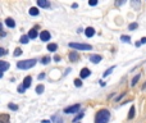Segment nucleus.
Here are the masks:
<instances>
[{"instance_id": "25", "label": "nucleus", "mask_w": 146, "mask_h": 123, "mask_svg": "<svg viewBox=\"0 0 146 123\" xmlns=\"http://www.w3.org/2000/svg\"><path fill=\"white\" fill-rule=\"evenodd\" d=\"M28 40H30V37H28V36H22L19 41H21L22 44H27V43H28Z\"/></svg>"}, {"instance_id": "18", "label": "nucleus", "mask_w": 146, "mask_h": 123, "mask_svg": "<svg viewBox=\"0 0 146 123\" xmlns=\"http://www.w3.org/2000/svg\"><path fill=\"white\" fill-rule=\"evenodd\" d=\"M140 77H141V74H136L133 78H132V82H131V86H136L137 85V82H139V80H140Z\"/></svg>"}, {"instance_id": "10", "label": "nucleus", "mask_w": 146, "mask_h": 123, "mask_svg": "<svg viewBox=\"0 0 146 123\" xmlns=\"http://www.w3.org/2000/svg\"><path fill=\"white\" fill-rule=\"evenodd\" d=\"M37 5L40 8H50V3L46 0H37Z\"/></svg>"}, {"instance_id": "3", "label": "nucleus", "mask_w": 146, "mask_h": 123, "mask_svg": "<svg viewBox=\"0 0 146 123\" xmlns=\"http://www.w3.org/2000/svg\"><path fill=\"white\" fill-rule=\"evenodd\" d=\"M68 46L72 49H76V50H91L92 49V46L88 45V44H80V43H69Z\"/></svg>"}, {"instance_id": "33", "label": "nucleus", "mask_w": 146, "mask_h": 123, "mask_svg": "<svg viewBox=\"0 0 146 123\" xmlns=\"http://www.w3.org/2000/svg\"><path fill=\"white\" fill-rule=\"evenodd\" d=\"M44 78H45V73H41V74H38V80H44Z\"/></svg>"}, {"instance_id": "11", "label": "nucleus", "mask_w": 146, "mask_h": 123, "mask_svg": "<svg viewBox=\"0 0 146 123\" xmlns=\"http://www.w3.org/2000/svg\"><path fill=\"white\" fill-rule=\"evenodd\" d=\"M78 59H80V55H78L77 51H72V53L69 54V61L71 62H77Z\"/></svg>"}, {"instance_id": "5", "label": "nucleus", "mask_w": 146, "mask_h": 123, "mask_svg": "<svg viewBox=\"0 0 146 123\" xmlns=\"http://www.w3.org/2000/svg\"><path fill=\"white\" fill-rule=\"evenodd\" d=\"M90 74H91V70L88 69V68H82V69H81V72H80V77H81V80L90 77Z\"/></svg>"}, {"instance_id": "7", "label": "nucleus", "mask_w": 146, "mask_h": 123, "mask_svg": "<svg viewBox=\"0 0 146 123\" xmlns=\"http://www.w3.org/2000/svg\"><path fill=\"white\" fill-rule=\"evenodd\" d=\"M0 64H1V69H0V72H1V73H0V77H3L4 72L8 69V68H9V63L5 62V61H1V62H0Z\"/></svg>"}, {"instance_id": "12", "label": "nucleus", "mask_w": 146, "mask_h": 123, "mask_svg": "<svg viewBox=\"0 0 146 123\" xmlns=\"http://www.w3.org/2000/svg\"><path fill=\"white\" fill-rule=\"evenodd\" d=\"M85 35L87 36V37H92V36L95 35V30H94L92 27H87L85 31Z\"/></svg>"}, {"instance_id": "24", "label": "nucleus", "mask_w": 146, "mask_h": 123, "mask_svg": "<svg viewBox=\"0 0 146 123\" xmlns=\"http://www.w3.org/2000/svg\"><path fill=\"white\" fill-rule=\"evenodd\" d=\"M114 68H115V67H114V65H113V67H110V68H108V69H106V72L104 73L103 76H104V77H106V76H109V74H110V73L114 70Z\"/></svg>"}, {"instance_id": "29", "label": "nucleus", "mask_w": 146, "mask_h": 123, "mask_svg": "<svg viewBox=\"0 0 146 123\" xmlns=\"http://www.w3.org/2000/svg\"><path fill=\"white\" fill-rule=\"evenodd\" d=\"M8 108L12 109V110H18V105H15V104H12V103L8 105Z\"/></svg>"}, {"instance_id": "17", "label": "nucleus", "mask_w": 146, "mask_h": 123, "mask_svg": "<svg viewBox=\"0 0 146 123\" xmlns=\"http://www.w3.org/2000/svg\"><path fill=\"white\" fill-rule=\"evenodd\" d=\"M51 121H53L54 123H63V118L59 116H53L51 117Z\"/></svg>"}, {"instance_id": "21", "label": "nucleus", "mask_w": 146, "mask_h": 123, "mask_svg": "<svg viewBox=\"0 0 146 123\" xmlns=\"http://www.w3.org/2000/svg\"><path fill=\"white\" fill-rule=\"evenodd\" d=\"M135 106H131V109H129V113H128V119H132L135 117Z\"/></svg>"}, {"instance_id": "26", "label": "nucleus", "mask_w": 146, "mask_h": 123, "mask_svg": "<svg viewBox=\"0 0 146 123\" xmlns=\"http://www.w3.org/2000/svg\"><path fill=\"white\" fill-rule=\"evenodd\" d=\"M121 40L124 41V43H129V41H131V37H129V36H127V35H123L121 37Z\"/></svg>"}, {"instance_id": "6", "label": "nucleus", "mask_w": 146, "mask_h": 123, "mask_svg": "<svg viewBox=\"0 0 146 123\" xmlns=\"http://www.w3.org/2000/svg\"><path fill=\"white\" fill-rule=\"evenodd\" d=\"M50 37H51V35H50L49 31H41V33H40L41 41H49L50 40Z\"/></svg>"}, {"instance_id": "22", "label": "nucleus", "mask_w": 146, "mask_h": 123, "mask_svg": "<svg viewBox=\"0 0 146 123\" xmlns=\"http://www.w3.org/2000/svg\"><path fill=\"white\" fill-rule=\"evenodd\" d=\"M51 61V58L50 57H44L42 59H41V63H42L44 65H46V64H49V62Z\"/></svg>"}, {"instance_id": "32", "label": "nucleus", "mask_w": 146, "mask_h": 123, "mask_svg": "<svg viewBox=\"0 0 146 123\" xmlns=\"http://www.w3.org/2000/svg\"><path fill=\"white\" fill-rule=\"evenodd\" d=\"M5 54H7V50L4 48H1L0 49V55H5Z\"/></svg>"}, {"instance_id": "9", "label": "nucleus", "mask_w": 146, "mask_h": 123, "mask_svg": "<svg viewBox=\"0 0 146 123\" xmlns=\"http://www.w3.org/2000/svg\"><path fill=\"white\" fill-rule=\"evenodd\" d=\"M31 82H32V77H31V76H27V77H25L22 85L25 86V88H28L31 86Z\"/></svg>"}, {"instance_id": "34", "label": "nucleus", "mask_w": 146, "mask_h": 123, "mask_svg": "<svg viewBox=\"0 0 146 123\" xmlns=\"http://www.w3.org/2000/svg\"><path fill=\"white\" fill-rule=\"evenodd\" d=\"M88 4H90L91 7H94V5H96V4H98V1H92V0H90V1H88Z\"/></svg>"}, {"instance_id": "15", "label": "nucleus", "mask_w": 146, "mask_h": 123, "mask_svg": "<svg viewBox=\"0 0 146 123\" xmlns=\"http://www.w3.org/2000/svg\"><path fill=\"white\" fill-rule=\"evenodd\" d=\"M28 13H30L31 15H35V17H36V15H38V13H40V12H38V9L36 7H32V8H30Z\"/></svg>"}, {"instance_id": "20", "label": "nucleus", "mask_w": 146, "mask_h": 123, "mask_svg": "<svg viewBox=\"0 0 146 123\" xmlns=\"http://www.w3.org/2000/svg\"><path fill=\"white\" fill-rule=\"evenodd\" d=\"M83 117H85V113H80V114H78V116H76L74 118H73V122H74V123H77L78 121H80V119H82Z\"/></svg>"}, {"instance_id": "37", "label": "nucleus", "mask_w": 146, "mask_h": 123, "mask_svg": "<svg viewBox=\"0 0 146 123\" xmlns=\"http://www.w3.org/2000/svg\"><path fill=\"white\" fill-rule=\"evenodd\" d=\"M123 95H124V92H123V94H122V95H119V96H118V98H117V100H121V99H122V98H123Z\"/></svg>"}, {"instance_id": "23", "label": "nucleus", "mask_w": 146, "mask_h": 123, "mask_svg": "<svg viewBox=\"0 0 146 123\" xmlns=\"http://www.w3.org/2000/svg\"><path fill=\"white\" fill-rule=\"evenodd\" d=\"M44 90H45V87H44V85H38L37 87H36V92L37 94H42Z\"/></svg>"}, {"instance_id": "36", "label": "nucleus", "mask_w": 146, "mask_h": 123, "mask_svg": "<svg viewBox=\"0 0 146 123\" xmlns=\"http://www.w3.org/2000/svg\"><path fill=\"white\" fill-rule=\"evenodd\" d=\"M140 44H146V37H142L141 39V43H140Z\"/></svg>"}, {"instance_id": "14", "label": "nucleus", "mask_w": 146, "mask_h": 123, "mask_svg": "<svg viewBox=\"0 0 146 123\" xmlns=\"http://www.w3.org/2000/svg\"><path fill=\"white\" fill-rule=\"evenodd\" d=\"M37 35H38V33H37V30H36V28H32V30H30V32H28V37H30V39H36V37H37Z\"/></svg>"}, {"instance_id": "4", "label": "nucleus", "mask_w": 146, "mask_h": 123, "mask_svg": "<svg viewBox=\"0 0 146 123\" xmlns=\"http://www.w3.org/2000/svg\"><path fill=\"white\" fill-rule=\"evenodd\" d=\"M80 109H81L80 104H74V105L67 106V108L63 110V113H66V114H74V113H78V110H80Z\"/></svg>"}, {"instance_id": "8", "label": "nucleus", "mask_w": 146, "mask_h": 123, "mask_svg": "<svg viewBox=\"0 0 146 123\" xmlns=\"http://www.w3.org/2000/svg\"><path fill=\"white\" fill-rule=\"evenodd\" d=\"M101 59H103V58H101V55H96V54H94V55L90 57V62L94 63V64H98V63H100Z\"/></svg>"}, {"instance_id": "2", "label": "nucleus", "mask_w": 146, "mask_h": 123, "mask_svg": "<svg viewBox=\"0 0 146 123\" xmlns=\"http://www.w3.org/2000/svg\"><path fill=\"white\" fill-rule=\"evenodd\" d=\"M37 61L36 59H26V61L17 62V68L19 69H31L32 67H35Z\"/></svg>"}, {"instance_id": "16", "label": "nucleus", "mask_w": 146, "mask_h": 123, "mask_svg": "<svg viewBox=\"0 0 146 123\" xmlns=\"http://www.w3.org/2000/svg\"><path fill=\"white\" fill-rule=\"evenodd\" d=\"M0 123H9V116H8V114H1V117H0Z\"/></svg>"}, {"instance_id": "27", "label": "nucleus", "mask_w": 146, "mask_h": 123, "mask_svg": "<svg viewBox=\"0 0 146 123\" xmlns=\"http://www.w3.org/2000/svg\"><path fill=\"white\" fill-rule=\"evenodd\" d=\"M74 85L77 86V87H81V86H82V81H81V78H76V80H74Z\"/></svg>"}, {"instance_id": "19", "label": "nucleus", "mask_w": 146, "mask_h": 123, "mask_svg": "<svg viewBox=\"0 0 146 123\" xmlns=\"http://www.w3.org/2000/svg\"><path fill=\"white\" fill-rule=\"evenodd\" d=\"M56 49H58V45H56V44H49L48 45L49 51H56Z\"/></svg>"}, {"instance_id": "28", "label": "nucleus", "mask_w": 146, "mask_h": 123, "mask_svg": "<svg viewBox=\"0 0 146 123\" xmlns=\"http://www.w3.org/2000/svg\"><path fill=\"white\" fill-rule=\"evenodd\" d=\"M21 54H22V49H21V48H17V49L14 50V57H19Z\"/></svg>"}, {"instance_id": "35", "label": "nucleus", "mask_w": 146, "mask_h": 123, "mask_svg": "<svg viewBox=\"0 0 146 123\" xmlns=\"http://www.w3.org/2000/svg\"><path fill=\"white\" fill-rule=\"evenodd\" d=\"M54 61H55V62H59V61H60V57H59V55H55V57H54Z\"/></svg>"}, {"instance_id": "13", "label": "nucleus", "mask_w": 146, "mask_h": 123, "mask_svg": "<svg viewBox=\"0 0 146 123\" xmlns=\"http://www.w3.org/2000/svg\"><path fill=\"white\" fill-rule=\"evenodd\" d=\"M5 25L10 28L15 27V22H14V19H12V18H7V19H5Z\"/></svg>"}, {"instance_id": "30", "label": "nucleus", "mask_w": 146, "mask_h": 123, "mask_svg": "<svg viewBox=\"0 0 146 123\" xmlns=\"http://www.w3.org/2000/svg\"><path fill=\"white\" fill-rule=\"evenodd\" d=\"M137 27H139V25H137V23H131V25L128 26V28H129L131 31H132V30H136Z\"/></svg>"}, {"instance_id": "38", "label": "nucleus", "mask_w": 146, "mask_h": 123, "mask_svg": "<svg viewBox=\"0 0 146 123\" xmlns=\"http://www.w3.org/2000/svg\"><path fill=\"white\" fill-rule=\"evenodd\" d=\"M100 86H105V82H104V81H100Z\"/></svg>"}, {"instance_id": "1", "label": "nucleus", "mask_w": 146, "mask_h": 123, "mask_svg": "<svg viewBox=\"0 0 146 123\" xmlns=\"http://www.w3.org/2000/svg\"><path fill=\"white\" fill-rule=\"evenodd\" d=\"M110 119V112L108 109H100L95 116V123H108Z\"/></svg>"}, {"instance_id": "31", "label": "nucleus", "mask_w": 146, "mask_h": 123, "mask_svg": "<svg viewBox=\"0 0 146 123\" xmlns=\"http://www.w3.org/2000/svg\"><path fill=\"white\" fill-rule=\"evenodd\" d=\"M17 90H18V92H19V94H23V92H25L26 88H25V86H23V85H21V86H18Z\"/></svg>"}]
</instances>
